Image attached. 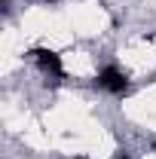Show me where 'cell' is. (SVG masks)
<instances>
[{"label": "cell", "mask_w": 156, "mask_h": 159, "mask_svg": "<svg viewBox=\"0 0 156 159\" xmlns=\"http://www.w3.org/2000/svg\"><path fill=\"white\" fill-rule=\"evenodd\" d=\"M31 55L37 58V64L46 70V74H52V77H61V74H64V67H61V55H58V52L37 46V49H31Z\"/></svg>", "instance_id": "cell-1"}, {"label": "cell", "mask_w": 156, "mask_h": 159, "mask_svg": "<svg viewBox=\"0 0 156 159\" xmlns=\"http://www.w3.org/2000/svg\"><path fill=\"white\" fill-rule=\"evenodd\" d=\"M98 86L107 89V92H113V95H119V92H126V74L117 70V67H104L101 77H98Z\"/></svg>", "instance_id": "cell-2"}]
</instances>
